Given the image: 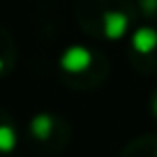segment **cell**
I'll use <instances>...</instances> for the list:
<instances>
[{
  "label": "cell",
  "mask_w": 157,
  "mask_h": 157,
  "mask_svg": "<svg viewBox=\"0 0 157 157\" xmlns=\"http://www.w3.org/2000/svg\"><path fill=\"white\" fill-rule=\"evenodd\" d=\"M139 10L134 0H78L76 21L86 35L116 42L136 28Z\"/></svg>",
  "instance_id": "obj_1"
},
{
  "label": "cell",
  "mask_w": 157,
  "mask_h": 157,
  "mask_svg": "<svg viewBox=\"0 0 157 157\" xmlns=\"http://www.w3.org/2000/svg\"><path fill=\"white\" fill-rule=\"evenodd\" d=\"M109 74V60L102 51L90 46H69L60 56V76L72 88L102 86Z\"/></svg>",
  "instance_id": "obj_2"
},
{
  "label": "cell",
  "mask_w": 157,
  "mask_h": 157,
  "mask_svg": "<svg viewBox=\"0 0 157 157\" xmlns=\"http://www.w3.org/2000/svg\"><path fill=\"white\" fill-rule=\"evenodd\" d=\"M129 63L141 74H155L157 72V28L143 25L134 28L129 35Z\"/></svg>",
  "instance_id": "obj_3"
},
{
  "label": "cell",
  "mask_w": 157,
  "mask_h": 157,
  "mask_svg": "<svg viewBox=\"0 0 157 157\" xmlns=\"http://www.w3.org/2000/svg\"><path fill=\"white\" fill-rule=\"evenodd\" d=\"M16 60V44L14 37L10 35V30H5L0 25V76H5Z\"/></svg>",
  "instance_id": "obj_4"
},
{
  "label": "cell",
  "mask_w": 157,
  "mask_h": 157,
  "mask_svg": "<svg viewBox=\"0 0 157 157\" xmlns=\"http://www.w3.org/2000/svg\"><path fill=\"white\" fill-rule=\"evenodd\" d=\"M14 141H16V132H14V127H12L10 118H7L2 111H0V152L10 150V148L14 146Z\"/></svg>",
  "instance_id": "obj_5"
},
{
  "label": "cell",
  "mask_w": 157,
  "mask_h": 157,
  "mask_svg": "<svg viewBox=\"0 0 157 157\" xmlns=\"http://www.w3.org/2000/svg\"><path fill=\"white\" fill-rule=\"evenodd\" d=\"M134 2H136L139 16H143L157 28V0H134Z\"/></svg>",
  "instance_id": "obj_6"
},
{
  "label": "cell",
  "mask_w": 157,
  "mask_h": 157,
  "mask_svg": "<svg viewBox=\"0 0 157 157\" xmlns=\"http://www.w3.org/2000/svg\"><path fill=\"white\" fill-rule=\"evenodd\" d=\"M152 113L157 116V90H155V95H152Z\"/></svg>",
  "instance_id": "obj_7"
}]
</instances>
